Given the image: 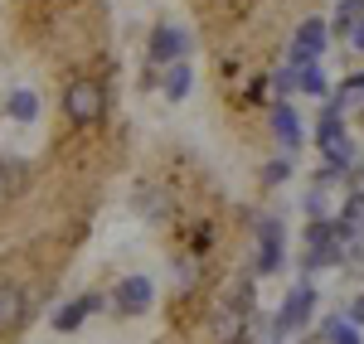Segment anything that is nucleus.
Instances as JSON below:
<instances>
[{
    "label": "nucleus",
    "mask_w": 364,
    "mask_h": 344,
    "mask_svg": "<svg viewBox=\"0 0 364 344\" xmlns=\"http://www.w3.org/2000/svg\"><path fill=\"white\" fill-rule=\"evenodd\" d=\"M316 145H321L326 165H336V170H350V165H355V141H350L345 112H340L336 102H326V107H321V121H316Z\"/></svg>",
    "instance_id": "1"
},
{
    "label": "nucleus",
    "mask_w": 364,
    "mask_h": 344,
    "mask_svg": "<svg viewBox=\"0 0 364 344\" xmlns=\"http://www.w3.org/2000/svg\"><path fill=\"white\" fill-rule=\"evenodd\" d=\"M63 116L73 126L102 121L107 116V87H102V78H73V83L63 87Z\"/></svg>",
    "instance_id": "2"
},
{
    "label": "nucleus",
    "mask_w": 364,
    "mask_h": 344,
    "mask_svg": "<svg viewBox=\"0 0 364 344\" xmlns=\"http://www.w3.org/2000/svg\"><path fill=\"white\" fill-rule=\"evenodd\" d=\"M326 44H331V25H326V20H306V25H301L296 34H291L287 63H291V68H301V63H321Z\"/></svg>",
    "instance_id": "3"
},
{
    "label": "nucleus",
    "mask_w": 364,
    "mask_h": 344,
    "mask_svg": "<svg viewBox=\"0 0 364 344\" xmlns=\"http://www.w3.org/2000/svg\"><path fill=\"white\" fill-rule=\"evenodd\" d=\"M311 311H316V287H311V282H296V287L287 291L282 311H277V335H291V330H301V325L311 320Z\"/></svg>",
    "instance_id": "4"
},
{
    "label": "nucleus",
    "mask_w": 364,
    "mask_h": 344,
    "mask_svg": "<svg viewBox=\"0 0 364 344\" xmlns=\"http://www.w3.org/2000/svg\"><path fill=\"white\" fill-rule=\"evenodd\" d=\"M282 257H287V233H282L277 218H262L257 223V272L262 277L282 272Z\"/></svg>",
    "instance_id": "5"
},
{
    "label": "nucleus",
    "mask_w": 364,
    "mask_h": 344,
    "mask_svg": "<svg viewBox=\"0 0 364 344\" xmlns=\"http://www.w3.org/2000/svg\"><path fill=\"white\" fill-rule=\"evenodd\" d=\"M146 54H151L156 68H170V63H180V58L190 54V34H185V29H175V25H161L156 34H151Z\"/></svg>",
    "instance_id": "6"
},
{
    "label": "nucleus",
    "mask_w": 364,
    "mask_h": 344,
    "mask_svg": "<svg viewBox=\"0 0 364 344\" xmlns=\"http://www.w3.org/2000/svg\"><path fill=\"white\" fill-rule=\"evenodd\" d=\"M151 306H156L151 277H127V282L117 287V311H122V316H146Z\"/></svg>",
    "instance_id": "7"
},
{
    "label": "nucleus",
    "mask_w": 364,
    "mask_h": 344,
    "mask_svg": "<svg viewBox=\"0 0 364 344\" xmlns=\"http://www.w3.org/2000/svg\"><path fill=\"white\" fill-rule=\"evenodd\" d=\"M29 316V296L15 282H0V335H10V330H20Z\"/></svg>",
    "instance_id": "8"
},
{
    "label": "nucleus",
    "mask_w": 364,
    "mask_h": 344,
    "mask_svg": "<svg viewBox=\"0 0 364 344\" xmlns=\"http://www.w3.org/2000/svg\"><path fill=\"white\" fill-rule=\"evenodd\" d=\"M97 311H102V296H92V291H87V296H73V301L54 316V330L58 335H73V330H78L87 316H97Z\"/></svg>",
    "instance_id": "9"
},
{
    "label": "nucleus",
    "mask_w": 364,
    "mask_h": 344,
    "mask_svg": "<svg viewBox=\"0 0 364 344\" xmlns=\"http://www.w3.org/2000/svg\"><path fill=\"white\" fill-rule=\"evenodd\" d=\"M272 136L282 141L287 155H291V150H301V116H296L291 102H277V107H272Z\"/></svg>",
    "instance_id": "10"
},
{
    "label": "nucleus",
    "mask_w": 364,
    "mask_h": 344,
    "mask_svg": "<svg viewBox=\"0 0 364 344\" xmlns=\"http://www.w3.org/2000/svg\"><path fill=\"white\" fill-rule=\"evenodd\" d=\"M296 92H306V97H316V102H326V97H331V78H326V68H321V63H301V68H296Z\"/></svg>",
    "instance_id": "11"
},
{
    "label": "nucleus",
    "mask_w": 364,
    "mask_h": 344,
    "mask_svg": "<svg viewBox=\"0 0 364 344\" xmlns=\"http://www.w3.org/2000/svg\"><path fill=\"white\" fill-rule=\"evenodd\" d=\"M190 87H195V68H190L185 58H180V63H170V68H166V97H170V102H185V97H190Z\"/></svg>",
    "instance_id": "12"
},
{
    "label": "nucleus",
    "mask_w": 364,
    "mask_h": 344,
    "mask_svg": "<svg viewBox=\"0 0 364 344\" xmlns=\"http://www.w3.org/2000/svg\"><path fill=\"white\" fill-rule=\"evenodd\" d=\"M5 112L15 116L20 126H29V121L39 116V92H29V87H15V92L5 97Z\"/></svg>",
    "instance_id": "13"
},
{
    "label": "nucleus",
    "mask_w": 364,
    "mask_h": 344,
    "mask_svg": "<svg viewBox=\"0 0 364 344\" xmlns=\"http://www.w3.org/2000/svg\"><path fill=\"white\" fill-rule=\"evenodd\" d=\"M282 179H291V155H282L272 165H262V184H282Z\"/></svg>",
    "instance_id": "14"
},
{
    "label": "nucleus",
    "mask_w": 364,
    "mask_h": 344,
    "mask_svg": "<svg viewBox=\"0 0 364 344\" xmlns=\"http://www.w3.org/2000/svg\"><path fill=\"white\" fill-rule=\"evenodd\" d=\"M326 330H331V344H360V330L350 320H331Z\"/></svg>",
    "instance_id": "15"
},
{
    "label": "nucleus",
    "mask_w": 364,
    "mask_h": 344,
    "mask_svg": "<svg viewBox=\"0 0 364 344\" xmlns=\"http://www.w3.org/2000/svg\"><path fill=\"white\" fill-rule=\"evenodd\" d=\"M360 92H364V68H360V73H350V78H345V87H340V97H336V107L345 112V102H350V97H360Z\"/></svg>",
    "instance_id": "16"
},
{
    "label": "nucleus",
    "mask_w": 364,
    "mask_h": 344,
    "mask_svg": "<svg viewBox=\"0 0 364 344\" xmlns=\"http://www.w3.org/2000/svg\"><path fill=\"white\" fill-rule=\"evenodd\" d=\"M272 83H277V92H282V97H291V92H296V68L287 63V68H282V73L272 78Z\"/></svg>",
    "instance_id": "17"
},
{
    "label": "nucleus",
    "mask_w": 364,
    "mask_h": 344,
    "mask_svg": "<svg viewBox=\"0 0 364 344\" xmlns=\"http://www.w3.org/2000/svg\"><path fill=\"white\" fill-rule=\"evenodd\" d=\"M345 39H350V49H355V54H364V15H360V20H350Z\"/></svg>",
    "instance_id": "18"
},
{
    "label": "nucleus",
    "mask_w": 364,
    "mask_h": 344,
    "mask_svg": "<svg viewBox=\"0 0 364 344\" xmlns=\"http://www.w3.org/2000/svg\"><path fill=\"white\" fill-rule=\"evenodd\" d=\"M345 320H350L355 330H364V296H360V301H355V306H350V316H345Z\"/></svg>",
    "instance_id": "19"
},
{
    "label": "nucleus",
    "mask_w": 364,
    "mask_h": 344,
    "mask_svg": "<svg viewBox=\"0 0 364 344\" xmlns=\"http://www.w3.org/2000/svg\"><path fill=\"white\" fill-rule=\"evenodd\" d=\"M0 194H5V179H0Z\"/></svg>",
    "instance_id": "20"
},
{
    "label": "nucleus",
    "mask_w": 364,
    "mask_h": 344,
    "mask_svg": "<svg viewBox=\"0 0 364 344\" xmlns=\"http://www.w3.org/2000/svg\"><path fill=\"white\" fill-rule=\"evenodd\" d=\"M355 5H360V10H364V0H355Z\"/></svg>",
    "instance_id": "21"
}]
</instances>
